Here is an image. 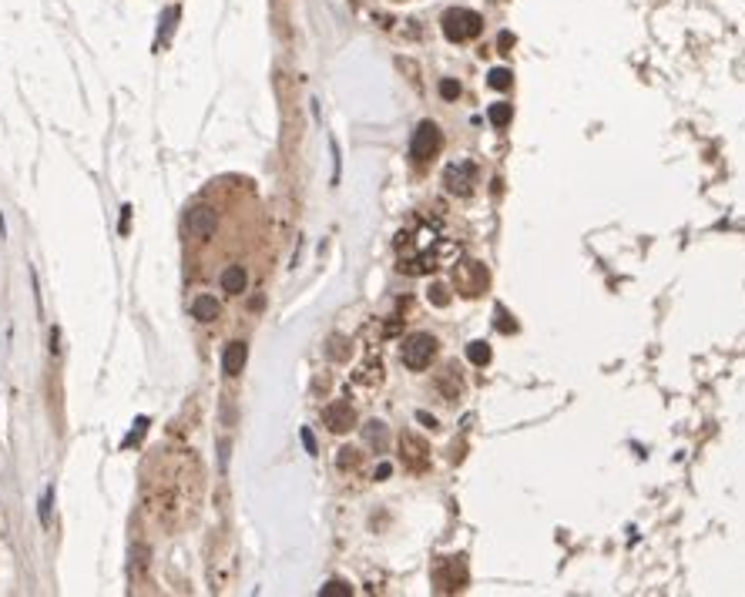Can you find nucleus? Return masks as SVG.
I'll use <instances>...</instances> for the list:
<instances>
[{
  "mask_svg": "<svg viewBox=\"0 0 745 597\" xmlns=\"http://www.w3.org/2000/svg\"><path fill=\"white\" fill-rule=\"evenodd\" d=\"M474 174H477L474 161H454V165H447V172H443V185H447L450 195L463 198V195H470V188H474Z\"/></svg>",
  "mask_w": 745,
  "mask_h": 597,
  "instance_id": "20e7f679",
  "label": "nucleus"
},
{
  "mask_svg": "<svg viewBox=\"0 0 745 597\" xmlns=\"http://www.w3.org/2000/svg\"><path fill=\"white\" fill-rule=\"evenodd\" d=\"M319 594H323V597H349V594H353V587H349V584H343V580H329Z\"/></svg>",
  "mask_w": 745,
  "mask_h": 597,
  "instance_id": "2eb2a0df",
  "label": "nucleus"
},
{
  "mask_svg": "<svg viewBox=\"0 0 745 597\" xmlns=\"http://www.w3.org/2000/svg\"><path fill=\"white\" fill-rule=\"evenodd\" d=\"M248 286V275L242 265H229V269L222 272V289L229 292V295H239V292H246Z\"/></svg>",
  "mask_w": 745,
  "mask_h": 597,
  "instance_id": "9d476101",
  "label": "nucleus"
},
{
  "mask_svg": "<svg viewBox=\"0 0 745 597\" xmlns=\"http://www.w3.org/2000/svg\"><path fill=\"white\" fill-rule=\"evenodd\" d=\"M343 457H339V466H353L356 463V450H339Z\"/></svg>",
  "mask_w": 745,
  "mask_h": 597,
  "instance_id": "4be33fe9",
  "label": "nucleus"
},
{
  "mask_svg": "<svg viewBox=\"0 0 745 597\" xmlns=\"http://www.w3.org/2000/svg\"><path fill=\"white\" fill-rule=\"evenodd\" d=\"M366 436H369V443L383 446V423H369L366 426Z\"/></svg>",
  "mask_w": 745,
  "mask_h": 597,
  "instance_id": "aec40b11",
  "label": "nucleus"
},
{
  "mask_svg": "<svg viewBox=\"0 0 745 597\" xmlns=\"http://www.w3.org/2000/svg\"><path fill=\"white\" fill-rule=\"evenodd\" d=\"M494 316H497V326L504 329V332H517V326L511 322V316H507V309H497Z\"/></svg>",
  "mask_w": 745,
  "mask_h": 597,
  "instance_id": "6ab92c4d",
  "label": "nucleus"
},
{
  "mask_svg": "<svg viewBox=\"0 0 745 597\" xmlns=\"http://www.w3.org/2000/svg\"><path fill=\"white\" fill-rule=\"evenodd\" d=\"M215 225H218V218H215V212H211L209 205H195L185 215V231H189L191 238H209L211 231H215Z\"/></svg>",
  "mask_w": 745,
  "mask_h": 597,
  "instance_id": "39448f33",
  "label": "nucleus"
},
{
  "mask_svg": "<svg viewBox=\"0 0 745 597\" xmlns=\"http://www.w3.org/2000/svg\"><path fill=\"white\" fill-rule=\"evenodd\" d=\"M437 359V339L426 336V332H417L403 343V363L410 369H426Z\"/></svg>",
  "mask_w": 745,
  "mask_h": 597,
  "instance_id": "f03ea898",
  "label": "nucleus"
},
{
  "mask_svg": "<svg viewBox=\"0 0 745 597\" xmlns=\"http://www.w3.org/2000/svg\"><path fill=\"white\" fill-rule=\"evenodd\" d=\"M430 302H433V306H447V302H450V289H447V286H430Z\"/></svg>",
  "mask_w": 745,
  "mask_h": 597,
  "instance_id": "f3484780",
  "label": "nucleus"
},
{
  "mask_svg": "<svg viewBox=\"0 0 745 597\" xmlns=\"http://www.w3.org/2000/svg\"><path fill=\"white\" fill-rule=\"evenodd\" d=\"M487 81H490V88H494V91H507V88L514 84V74H511L507 67H497V71H490Z\"/></svg>",
  "mask_w": 745,
  "mask_h": 597,
  "instance_id": "ddd939ff",
  "label": "nucleus"
},
{
  "mask_svg": "<svg viewBox=\"0 0 745 597\" xmlns=\"http://www.w3.org/2000/svg\"><path fill=\"white\" fill-rule=\"evenodd\" d=\"M480 27H483V20H480V14H474V10L454 7V10L443 14V34H447V40H454V44H463V40L477 38Z\"/></svg>",
  "mask_w": 745,
  "mask_h": 597,
  "instance_id": "f257e3e1",
  "label": "nucleus"
},
{
  "mask_svg": "<svg viewBox=\"0 0 745 597\" xmlns=\"http://www.w3.org/2000/svg\"><path fill=\"white\" fill-rule=\"evenodd\" d=\"M47 510H51V490L44 493V500H40V521L47 523Z\"/></svg>",
  "mask_w": 745,
  "mask_h": 597,
  "instance_id": "5701e85b",
  "label": "nucleus"
},
{
  "mask_svg": "<svg viewBox=\"0 0 745 597\" xmlns=\"http://www.w3.org/2000/svg\"><path fill=\"white\" fill-rule=\"evenodd\" d=\"M467 359H470L474 366H487V363H490V346H487V343H470V346H467Z\"/></svg>",
  "mask_w": 745,
  "mask_h": 597,
  "instance_id": "f8f14e48",
  "label": "nucleus"
},
{
  "mask_svg": "<svg viewBox=\"0 0 745 597\" xmlns=\"http://www.w3.org/2000/svg\"><path fill=\"white\" fill-rule=\"evenodd\" d=\"M323 420H326V426H329L333 433H346V430H353V426H356V413H353V406L346 403V400H336L333 406H326Z\"/></svg>",
  "mask_w": 745,
  "mask_h": 597,
  "instance_id": "423d86ee",
  "label": "nucleus"
},
{
  "mask_svg": "<svg viewBox=\"0 0 745 597\" xmlns=\"http://www.w3.org/2000/svg\"><path fill=\"white\" fill-rule=\"evenodd\" d=\"M511 117H514V108L511 104H490V121H494L497 128H504V124H511Z\"/></svg>",
  "mask_w": 745,
  "mask_h": 597,
  "instance_id": "4468645a",
  "label": "nucleus"
},
{
  "mask_svg": "<svg viewBox=\"0 0 745 597\" xmlns=\"http://www.w3.org/2000/svg\"><path fill=\"white\" fill-rule=\"evenodd\" d=\"M246 359H248V346H246V343H229L225 356H222V369H225V376H239V373H242V366H246Z\"/></svg>",
  "mask_w": 745,
  "mask_h": 597,
  "instance_id": "6e6552de",
  "label": "nucleus"
},
{
  "mask_svg": "<svg viewBox=\"0 0 745 597\" xmlns=\"http://www.w3.org/2000/svg\"><path fill=\"white\" fill-rule=\"evenodd\" d=\"M145 426H148V420L141 416V420L134 423V430H131V433H128V440H125V443H134V440H141V433H145Z\"/></svg>",
  "mask_w": 745,
  "mask_h": 597,
  "instance_id": "412c9836",
  "label": "nucleus"
},
{
  "mask_svg": "<svg viewBox=\"0 0 745 597\" xmlns=\"http://www.w3.org/2000/svg\"><path fill=\"white\" fill-rule=\"evenodd\" d=\"M460 289H463V295L487 292V269L480 262H463L460 265Z\"/></svg>",
  "mask_w": 745,
  "mask_h": 597,
  "instance_id": "0eeeda50",
  "label": "nucleus"
},
{
  "mask_svg": "<svg viewBox=\"0 0 745 597\" xmlns=\"http://www.w3.org/2000/svg\"><path fill=\"white\" fill-rule=\"evenodd\" d=\"M191 312H195V319H202V322H211V319H218V312H222V306L211 299V295H198L195 302H191Z\"/></svg>",
  "mask_w": 745,
  "mask_h": 597,
  "instance_id": "9b49d317",
  "label": "nucleus"
},
{
  "mask_svg": "<svg viewBox=\"0 0 745 597\" xmlns=\"http://www.w3.org/2000/svg\"><path fill=\"white\" fill-rule=\"evenodd\" d=\"M426 453H430V450H426L423 440H417L413 433H403V457H406L410 466H423V463H426Z\"/></svg>",
  "mask_w": 745,
  "mask_h": 597,
  "instance_id": "1a4fd4ad",
  "label": "nucleus"
},
{
  "mask_svg": "<svg viewBox=\"0 0 745 597\" xmlns=\"http://www.w3.org/2000/svg\"><path fill=\"white\" fill-rule=\"evenodd\" d=\"M303 443H306L309 453H316V440H312V433H309V430H303Z\"/></svg>",
  "mask_w": 745,
  "mask_h": 597,
  "instance_id": "b1692460",
  "label": "nucleus"
},
{
  "mask_svg": "<svg viewBox=\"0 0 745 597\" xmlns=\"http://www.w3.org/2000/svg\"><path fill=\"white\" fill-rule=\"evenodd\" d=\"M410 152H413L417 161H430V158L440 152V128L433 121H420V124H417L413 141H410Z\"/></svg>",
  "mask_w": 745,
  "mask_h": 597,
  "instance_id": "7ed1b4c3",
  "label": "nucleus"
},
{
  "mask_svg": "<svg viewBox=\"0 0 745 597\" xmlns=\"http://www.w3.org/2000/svg\"><path fill=\"white\" fill-rule=\"evenodd\" d=\"M440 95L447 97V101H457V97H460V84L454 81V77H443V81H440Z\"/></svg>",
  "mask_w": 745,
  "mask_h": 597,
  "instance_id": "dca6fc26",
  "label": "nucleus"
},
{
  "mask_svg": "<svg viewBox=\"0 0 745 597\" xmlns=\"http://www.w3.org/2000/svg\"><path fill=\"white\" fill-rule=\"evenodd\" d=\"M329 356L333 359H346V339H339V336L329 339Z\"/></svg>",
  "mask_w": 745,
  "mask_h": 597,
  "instance_id": "a211bd4d",
  "label": "nucleus"
}]
</instances>
